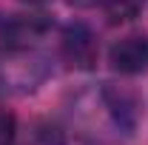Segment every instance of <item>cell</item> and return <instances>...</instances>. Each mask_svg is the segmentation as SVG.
<instances>
[{
	"mask_svg": "<svg viewBox=\"0 0 148 145\" xmlns=\"http://www.w3.org/2000/svg\"><path fill=\"white\" fill-rule=\"evenodd\" d=\"M20 3H32V6H40V3H49V0H20Z\"/></svg>",
	"mask_w": 148,
	"mask_h": 145,
	"instance_id": "10",
	"label": "cell"
},
{
	"mask_svg": "<svg viewBox=\"0 0 148 145\" xmlns=\"http://www.w3.org/2000/svg\"><path fill=\"white\" fill-rule=\"evenodd\" d=\"M14 134H17L14 114L6 111V108H0V145H14Z\"/></svg>",
	"mask_w": 148,
	"mask_h": 145,
	"instance_id": "8",
	"label": "cell"
},
{
	"mask_svg": "<svg viewBox=\"0 0 148 145\" xmlns=\"http://www.w3.org/2000/svg\"><path fill=\"white\" fill-rule=\"evenodd\" d=\"M49 31H51L49 14H12L0 26L3 46H9V49H32Z\"/></svg>",
	"mask_w": 148,
	"mask_h": 145,
	"instance_id": "3",
	"label": "cell"
},
{
	"mask_svg": "<svg viewBox=\"0 0 148 145\" xmlns=\"http://www.w3.org/2000/svg\"><path fill=\"white\" fill-rule=\"evenodd\" d=\"M137 97L111 83L83 85L66 105L69 128L88 145H117L128 140L137 128Z\"/></svg>",
	"mask_w": 148,
	"mask_h": 145,
	"instance_id": "1",
	"label": "cell"
},
{
	"mask_svg": "<svg viewBox=\"0 0 148 145\" xmlns=\"http://www.w3.org/2000/svg\"><path fill=\"white\" fill-rule=\"evenodd\" d=\"M60 49H63V57L69 60V66H74V68H94L97 54H100L97 37H94V31L86 23H71V26H66V29H63V43H60Z\"/></svg>",
	"mask_w": 148,
	"mask_h": 145,
	"instance_id": "4",
	"label": "cell"
},
{
	"mask_svg": "<svg viewBox=\"0 0 148 145\" xmlns=\"http://www.w3.org/2000/svg\"><path fill=\"white\" fill-rule=\"evenodd\" d=\"M51 74V63L34 49H0V97H23L37 91Z\"/></svg>",
	"mask_w": 148,
	"mask_h": 145,
	"instance_id": "2",
	"label": "cell"
},
{
	"mask_svg": "<svg viewBox=\"0 0 148 145\" xmlns=\"http://www.w3.org/2000/svg\"><path fill=\"white\" fill-rule=\"evenodd\" d=\"M74 6H97V3H103V0H69Z\"/></svg>",
	"mask_w": 148,
	"mask_h": 145,
	"instance_id": "9",
	"label": "cell"
},
{
	"mask_svg": "<svg viewBox=\"0 0 148 145\" xmlns=\"http://www.w3.org/2000/svg\"><path fill=\"white\" fill-rule=\"evenodd\" d=\"M145 3L148 0H103L100 6H103L108 23H128L145 9Z\"/></svg>",
	"mask_w": 148,
	"mask_h": 145,
	"instance_id": "6",
	"label": "cell"
},
{
	"mask_svg": "<svg viewBox=\"0 0 148 145\" xmlns=\"http://www.w3.org/2000/svg\"><path fill=\"white\" fill-rule=\"evenodd\" d=\"M26 145H66V137L51 122H37L32 128V134L26 137Z\"/></svg>",
	"mask_w": 148,
	"mask_h": 145,
	"instance_id": "7",
	"label": "cell"
},
{
	"mask_svg": "<svg viewBox=\"0 0 148 145\" xmlns=\"http://www.w3.org/2000/svg\"><path fill=\"white\" fill-rule=\"evenodd\" d=\"M108 63L120 74H143L148 71V34L120 37L108 49Z\"/></svg>",
	"mask_w": 148,
	"mask_h": 145,
	"instance_id": "5",
	"label": "cell"
}]
</instances>
